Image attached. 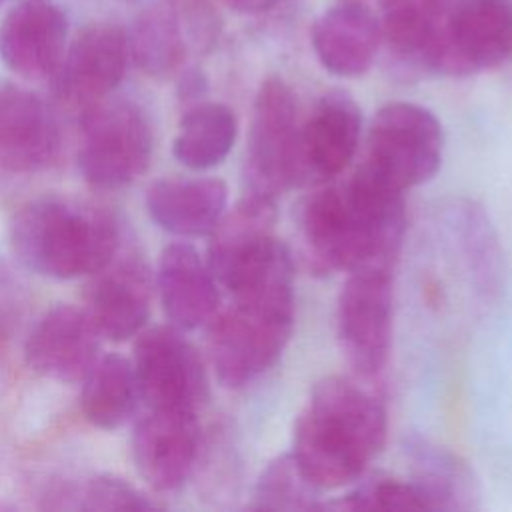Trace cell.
I'll return each mask as SVG.
<instances>
[{"label": "cell", "instance_id": "d6986e66", "mask_svg": "<svg viewBox=\"0 0 512 512\" xmlns=\"http://www.w3.org/2000/svg\"><path fill=\"white\" fill-rule=\"evenodd\" d=\"M152 280L138 258L116 260V256L86 286L90 320L102 338L124 342L144 330L150 316Z\"/></svg>", "mask_w": 512, "mask_h": 512}, {"label": "cell", "instance_id": "4fadbf2b", "mask_svg": "<svg viewBox=\"0 0 512 512\" xmlns=\"http://www.w3.org/2000/svg\"><path fill=\"white\" fill-rule=\"evenodd\" d=\"M130 60L128 32L112 22L86 24L64 52L56 72L58 94L86 110L108 98L122 82Z\"/></svg>", "mask_w": 512, "mask_h": 512}, {"label": "cell", "instance_id": "cb8c5ba5", "mask_svg": "<svg viewBox=\"0 0 512 512\" xmlns=\"http://www.w3.org/2000/svg\"><path fill=\"white\" fill-rule=\"evenodd\" d=\"M382 44L378 18L360 4L326 10L312 28V48L334 76L356 78L370 70Z\"/></svg>", "mask_w": 512, "mask_h": 512}, {"label": "cell", "instance_id": "4dcf8cb0", "mask_svg": "<svg viewBox=\"0 0 512 512\" xmlns=\"http://www.w3.org/2000/svg\"><path fill=\"white\" fill-rule=\"evenodd\" d=\"M228 8L242 14H258L270 10L278 0H222Z\"/></svg>", "mask_w": 512, "mask_h": 512}, {"label": "cell", "instance_id": "7a4b0ae2", "mask_svg": "<svg viewBox=\"0 0 512 512\" xmlns=\"http://www.w3.org/2000/svg\"><path fill=\"white\" fill-rule=\"evenodd\" d=\"M388 436L384 400L360 376H326L314 384L292 432V456L320 490L354 484Z\"/></svg>", "mask_w": 512, "mask_h": 512}, {"label": "cell", "instance_id": "2e32d148", "mask_svg": "<svg viewBox=\"0 0 512 512\" xmlns=\"http://www.w3.org/2000/svg\"><path fill=\"white\" fill-rule=\"evenodd\" d=\"M100 332L84 308L58 304L46 310L32 326L24 358L36 374L62 382H82L98 360Z\"/></svg>", "mask_w": 512, "mask_h": 512}, {"label": "cell", "instance_id": "4316f807", "mask_svg": "<svg viewBox=\"0 0 512 512\" xmlns=\"http://www.w3.org/2000/svg\"><path fill=\"white\" fill-rule=\"evenodd\" d=\"M320 490L306 478L292 452L276 456L260 472L250 508L256 510H316Z\"/></svg>", "mask_w": 512, "mask_h": 512}, {"label": "cell", "instance_id": "5bb4252c", "mask_svg": "<svg viewBox=\"0 0 512 512\" xmlns=\"http://www.w3.org/2000/svg\"><path fill=\"white\" fill-rule=\"evenodd\" d=\"M280 244L276 238V202L242 194L210 232L206 262L228 292L246 280Z\"/></svg>", "mask_w": 512, "mask_h": 512}, {"label": "cell", "instance_id": "5b68a950", "mask_svg": "<svg viewBox=\"0 0 512 512\" xmlns=\"http://www.w3.org/2000/svg\"><path fill=\"white\" fill-rule=\"evenodd\" d=\"M302 176L300 120L292 88L278 76L266 78L254 98L242 166L244 194L274 200Z\"/></svg>", "mask_w": 512, "mask_h": 512}, {"label": "cell", "instance_id": "44dd1931", "mask_svg": "<svg viewBox=\"0 0 512 512\" xmlns=\"http://www.w3.org/2000/svg\"><path fill=\"white\" fill-rule=\"evenodd\" d=\"M402 452L408 480L426 510L466 512L480 508V482L460 454L422 434H406Z\"/></svg>", "mask_w": 512, "mask_h": 512}, {"label": "cell", "instance_id": "f1b7e54d", "mask_svg": "<svg viewBox=\"0 0 512 512\" xmlns=\"http://www.w3.org/2000/svg\"><path fill=\"white\" fill-rule=\"evenodd\" d=\"M78 508L82 510H152L158 508L146 494L126 480L110 474L94 476L80 486Z\"/></svg>", "mask_w": 512, "mask_h": 512}, {"label": "cell", "instance_id": "277c9868", "mask_svg": "<svg viewBox=\"0 0 512 512\" xmlns=\"http://www.w3.org/2000/svg\"><path fill=\"white\" fill-rule=\"evenodd\" d=\"M10 242L28 270L72 280L102 270L116 256L120 234L106 210L46 196L18 210L10 226Z\"/></svg>", "mask_w": 512, "mask_h": 512}, {"label": "cell", "instance_id": "83f0119b", "mask_svg": "<svg viewBox=\"0 0 512 512\" xmlns=\"http://www.w3.org/2000/svg\"><path fill=\"white\" fill-rule=\"evenodd\" d=\"M336 510H426L408 478L390 474L360 476L356 486L342 498L322 504Z\"/></svg>", "mask_w": 512, "mask_h": 512}, {"label": "cell", "instance_id": "f546056e", "mask_svg": "<svg viewBox=\"0 0 512 512\" xmlns=\"http://www.w3.org/2000/svg\"><path fill=\"white\" fill-rule=\"evenodd\" d=\"M206 90V78L202 76V72L198 70H186L180 76V84H178V94L182 100L196 104L198 98L204 94Z\"/></svg>", "mask_w": 512, "mask_h": 512}, {"label": "cell", "instance_id": "ffe728a7", "mask_svg": "<svg viewBox=\"0 0 512 512\" xmlns=\"http://www.w3.org/2000/svg\"><path fill=\"white\" fill-rule=\"evenodd\" d=\"M440 222L474 292L484 302L500 298L508 274L506 256L484 206L470 198H452L442 206Z\"/></svg>", "mask_w": 512, "mask_h": 512}, {"label": "cell", "instance_id": "8992f818", "mask_svg": "<svg viewBox=\"0 0 512 512\" xmlns=\"http://www.w3.org/2000/svg\"><path fill=\"white\" fill-rule=\"evenodd\" d=\"M444 132L436 114L414 102L382 106L366 134L364 166L406 192L428 182L442 164Z\"/></svg>", "mask_w": 512, "mask_h": 512}, {"label": "cell", "instance_id": "7c38bea8", "mask_svg": "<svg viewBox=\"0 0 512 512\" xmlns=\"http://www.w3.org/2000/svg\"><path fill=\"white\" fill-rule=\"evenodd\" d=\"M202 450L198 412L148 410L132 430V460L156 492H172L192 476Z\"/></svg>", "mask_w": 512, "mask_h": 512}, {"label": "cell", "instance_id": "8fae6325", "mask_svg": "<svg viewBox=\"0 0 512 512\" xmlns=\"http://www.w3.org/2000/svg\"><path fill=\"white\" fill-rule=\"evenodd\" d=\"M218 36V18L204 0H162L144 8L130 32L134 64L152 78L178 72L190 52L208 50Z\"/></svg>", "mask_w": 512, "mask_h": 512}, {"label": "cell", "instance_id": "9c48e42d", "mask_svg": "<svg viewBox=\"0 0 512 512\" xmlns=\"http://www.w3.org/2000/svg\"><path fill=\"white\" fill-rule=\"evenodd\" d=\"M140 400L148 410L200 412L208 376L198 350L176 326H152L136 334L132 358Z\"/></svg>", "mask_w": 512, "mask_h": 512}, {"label": "cell", "instance_id": "484cf974", "mask_svg": "<svg viewBox=\"0 0 512 512\" xmlns=\"http://www.w3.org/2000/svg\"><path fill=\"white\" fill-rule=\"evenodd\" d=\"M236 136L238 120L226 104L196 102L180 118L172 154L190 170H208L230 154Z\"/></svg>", "mask_w": 512, "mask_h": 512}, {"label": "cell", "instance_id": "ba28073f", "mask_svg": "<svg viewBox=\"0 0 512 512\" xmlns=\"http://www.w3.org/2000/svg\"><path fill=\"white\" fill-rule=\"evenodd\" d=\"M394 266L366 264L346 272L336 300V336L356 376L372 378L392 348Z\"/></svg>", "mask_w": 512, "mask_h": 512}, {"label": "cell", "instance_id": "7402d4cb", "mask_svg": "<svg viewBox=\"0 0 512 512\" xmlns=\"http://www.w3.org/2000/svg\"><path fill=\"white\" fill-rule=\"evenodd\" d=\"M156 286L166 318L182 332L206 326L220 308V284L188 242H172L162 250Z\"/></svg>", "mask_w": 512, "mask_h": 512}, {"label": "cell", "instance_id": "3957f363", "mask_svg": "<svg viewBox=\"0 0 512 512\" xmlns=\"http://www.w3.org/2000/svg\"><path fill=\"white\" fill-rule=\"evenodd\" d=\"M212 316L208 358L218 382L238 390L266 374L286 350L296 318L294 262L284 242L234 290Z\"/></svg>", "mask_w": 512, "mask_h": 512}, {"label": "cell", "instance_id": "6da1fadb", "mask_svg": "<svg viewBox=\"0 0 512 512\" xmlns=\"http://www.w3.org/2000/svg\"><path fill=\"white\" fill-rule=\"evenodd\" d=\"M298 238L314 274L366 264L396 266L404 234V192L360 164L344 182H324L298 208Z\"/></svg>", "mask_w": 512, "mask_h": 512}, {"label": "cell", "instance_id": "e0dca14e", "mask_svg": "<svg viewBox=\"0 0 512 512\" xmlns=\"http://www.w3.org/2000/svg\"><path fill=\"white\" fill-rule=\"evenodd\" d=\"M362 138V114L344 90H330L300 122V162L304 180H336L354 160Z\"/></svg>", "mask_w": 512, "mask_h": 512}, {"label": "cell", "instance_id": "d4e9b609", "mask_svg": "<svg viewBox=\"0 0 512 512\" xmlns=\"http://www.w3.org/2000/svg\"><path fill=\"white\" fill-rule=\"evenodd\" d=\"M140 402L132 360L122 354L98 356L82 378L80 408L84 418L102 430L124 426Z\"/></svg>", "mask_w": 512, "mask_h": 512}, {"label": "cell", "instance_id": "ac0fdd59", "mask_svg": "<svg viewBox=\"0 0 512 512\" xmlns=\"http://www.w3.org/2000/svg\"><path fill=\"white\" fill-rule=\"evenodd\" d=\"M60 150V128L48 104L30 90L0 82V168L32 174Z\"/></svg>", "mask_w": 512, "mask_h": 512}, {"label": "cell", "instance_id": "52a82bcc", "mask_svg": "<svg viewBox=\"0 0 512 512\" xmlns=\"http://www.w3.org/2000/svg\"><path fill=\"white\" fill-rule=\"evenodd\" d=\"M152 144L150 120L138 104L104 98L82 110L80 174L94 188H122L148 168Z\"/></svg>", "mask_w": 512, "mask_h": 512}, {"label": "cell", "instance_id": "9a60e30c", "mask_svg": "<svg viewBox=\"0 0 512 512\" xmlns=\"http://www.w3.org/2000/svg\"><path fill=\"white\" fill-rule=\"evenodd\" d=\"M68 40V18L52 0H20L0 20V60L26 80L54 78Z\"/></svg>", "mask_w": 512, "mask_h": 512}, {"label": "cell", "instance_id": "603a6c76", "mask_svg": "<svg viewBox=\"0 0 512 512\" xmlns=\"http://www.w3.org/2000/svg\"><path fill=\"white\" fill-rule=\"evenodd\" d=\"M228 188L220 178H162L146 192L150 218L176 236H206L226 212Z\"/></svg>", "mask_w": 512, "mask_h": 512}, {"label": "cell", "instance_id": "30bf717a", "mask_svg": "<svg viewBox=\"0 0 512 512\" xmlns=\"http://www.w3.org/2000/svg\"><path fill=\"white\" fill-rule=\"evenodd\" d=\"M512 54V4L462 0L438 14L432 72L468 76L502 64Z\"/></svg>", "mask_w": 512, "mask_h": 512}]
</instances>
